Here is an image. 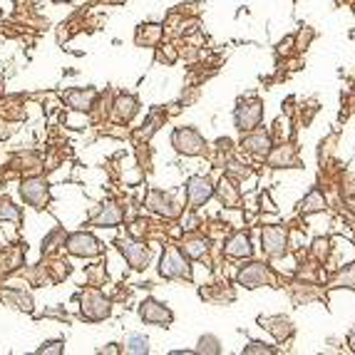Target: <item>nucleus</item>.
I'll use <instances>...</instances> for the list:
<instances>
[{
	"mask_svg": "<svg viewBox=\"0 0 355 355\" xmlns=\"http://www.w3.org/2000/svg\"><path fill=\"white\" fill-rule=\"evenodd\" d=\"M159 273L164 279H189L191 266H189V261H187V256L172 246V249H166L164 254H162Z\"/></svg>",
	"mask_w": 355,
	"mask_h": 355,
	"instance_id": "obj_1",
	"label": "nucleus"
},
{
	"mask_svg": "<svg viewBox=\"0 0 355 355\" xmlns=\"http://www.w3.org/2000/svg\"><path fill=\"white\" fill-rule=\"evenodd\" d=\"M20 194H23L25 204H30L33 209H45V204L50 202V187L42 177H30L20 187Z\"/></svg>",
	"mask_w": 355,
	"mask_h": 355,
	"instance_id": "obj_2",
	"label": "nucleus"
},
{
	"mask_svg": "<svg viewBox=\"0 0 355 355\" xmlns=\"http://www.w3.org/2000/svg\"><path fill=\"white\" fill-rule=\"evenodd\" d=\"M172 144H174V149H177V152L187 154V157L202 154L204 147H207V142L202 139V135H199L196 130H191V127H179V130H174Z\"/></svg>",
	"mask_w": 355,
	"mask_h": 355,
	"instance_id": "obj_3",
	"label": "nucleus"
},
{
	"mask_svg": "<svg viewBox=\"0 0 355 355\" xmlns=\"http://www.w3.org/2000/svg\"><path fill=\"white\" fill-rule=\"evenodd\" d=\"M67 251L72 256H83V259H92V256L102 254V243L97 241L87 231H77L72 236H67Z\"/></svg>",
	"mask_w": 355,
	"mask_h": 355,
	"instance_id": "obj_4",
	"label": "nucleus"
},
{
	"mask_svg": "<svg viewBox=\"0 0 355 355\" xmlns=\"http://www.w3.org/2000/svg\"><path fill=\"white\" fill-rule=\"evenodd\" d=\"M83 318L85 320H105L110 315V301L100 291H85L83 293Z\"/></svg>",
	"mask_w": 355,
	"mask_h": 355,
	"instance_id": "obj_5",
	"label": "nucleus"
},
{
	"mask_svg": "<svg viewBox=\"0 0 355 355\" xmlns=\"http://www.w3.org/2000/svg\"><path fill=\"white\" fill-rule=\"evenodd\" d=\"M119 251H122V256H125L127 263H130L132 268H137V271L147 268V263H149V249L144 246V241H135V239H122V241H119Z\"/></svg>",
	"mask_w": 355,
	"mask_h": 355,
	"instance_id": "obj_6",
	"label": "nucleus"
},
{
	"mask_svg": "<svg viewBox=\"0 0 355 355\" xmlns=\"http://www.w3.org/2000/svg\"><path fill=\"white\" fill-rule=\"evenodd\" d=\"M211 194H214V187L207 177H191L189 182H187V204H189L191 209L204 207V204L211 199Z\"/></svg>",
	"mask_w": 355,
	"mask_h": 355,
	"instance_id": "obj_7",
	"label": "nucleus"
},
{
	"mask_svg": "<svg viewBox=\"0 0 355 355\" xmlns=\"http://www.w3.org/2000/svg\"><path fill=\"white\" fill-rule=\"evenodd\" d=\"M139 318H142L144 323H149V326H169L174 315L166 306H162V303L149 298V301H144L142 306H139Z\"/></svg>",
	"mask_w": 355,
	"mask_h": 355,
	"instance_id": "obj_8",
	"label": "nucleus"
},
{
	"mask_svg": "<svg viewBox=\"0 0 355 355\" xmlns=\"http://www.w3.org/2000/svg\"><path fill=\"white\" fill-rule=\"evenodd\" d=\"M261 117H263V107L259 102H246L236 110L234 119H236V127L241 132H251L261 125Z\"/></svg>",
	"mask_w": 355,
	"mask_h": 355,
	"instance_id": "obj_9",
	"label": "nucleus"
},
{
	"mask_svg": "<svg viewBox=\"0 0 355 355\" xmlns=\"http://www.w3.org/2000/svg\"><path fill=\"white\" fill-rule=\"evenodd\" d=\"M147 207L152 209V211L166 216V219H174V216H179V214H182V209H179V204L172 199V194H164V191H157V189L149 191Z\"/></svg>",
	"mask_w": 355,
	"mask_h": 355,
	"instance_id": "obj_10",
	"label": "nucleus"
},
{
	"mask_svg": "<svg viewBox=\"0 0 355 355\" xmlns=\"http://www.w3.org/2000/svg\"><path fill=\"white\" fill-rule=\"evenodd\" d=\"M263 249L268 256H284L286 254V231L281 226H266L261 234Z\"/></svg>",
	"mask_w": 355,
	"mask_h": 355,
	"instance_id": "obj_11",
	"label": "nucleus"
},
{
	"mask_svg": "<svg viewBox=\"0 0 355 355\" xmlns=\"http://www.w3.org/2000/svg\"><path fill=\"white\" fill-rule=\"evenodd\" d=\"M0 301L15 308V311H25V313L33 311V293L25 288H3L0 291Z\"/></svg>",
	"mask_w": 355,
	"mask_h": 355,
	"instance_id": "obj_12",
	"label": "nucleus"
},
{
	"mask_svg": "<svg viewBox=\"0 0 355 355\" xmlns=\"http://www.w3.org/2000/svg\"><path fill=\"white\" fill-rule=\"evenodd\" d=\"M268 281V268L263 263H249L243 266L239 273V284L246 286V288H259Z\"/></svg>",
	"mask_w": 355,
	"mask_h": 355,
	"instance_id": "obj_13",
	"label": "nucleus"
},
{
	"mask_svg": "<svg viewBox=\"0 0 355 355\" xmlns=\"http://www.w3.org/2000/svg\"><path fill=\"white\" fill-rule=\"evenodd\" d=\"M122 219H125L122 209H119L117 204L107 202L105 207L100 209V214L92 219V224H95V226H117V224H122Z\"/></svg>",
	"mask_w": 355,
	"mask_h": 355,
	"instance_id": "obj_14",
	"label": "nucleus"
},
{
	"mask_svg": "<svg viewBox=\"0 0 355 355\" xmlns=\"http://www.w3.org/2000/svg\"><path fill=\"white\" fill-rule=\"evenodd\" d=\"M97 92L95 89H70L65 95V102L72 107V110H89L95 105Z\"/></svg>",
	"mask_w": 355,
	"mask_h": 355,
	"instance_id": "obj_15",
	"label": "nucleus"
},
{
	"mask_svg": "<svg viewBox=\"0 0 355 355\" xmlns=\"http://www.w3.org/2000/svg\"><path fill=\"white\" fill-rule=\"evenodd\" d=\"M251 241L249 236H243V234H236V236H231L229 243H226V254L231 259H249L251 256Z\"/></svg>",
	"mask_w": 355,
	"mask_h": 355,
	"instance_id": "obj_16",
	"label": "nucleus"
},
{
	"mask_svg": "<svg viewBox=\"0 0 355 355\" xmlns=\"http://www.w3.org/2000/svg\"><path fill=\"white\" fill-rule=\"evenodd\" d=\"M243 149H249L251 154L263 157V154H268V149H271V139H268V135H263V132H256V135H249L243 139Z\"/></svg>",
	"mask_w": 355,
	"mask_h": 355,
	"instance_id": "obj_17",
	"label": "nucleus"
},
{
	"mask_svg": "<svg viewBox=\"0 0 355 355\" xmlns=\"http://www.w3.org/2000/svg\"><path fill=\"white\" fill-rule=\"evenodd\" d=\"M137 112V100L130 95H122L117 97V102H114V117L119 119V122H130L132 117H135Z\"/></svg>",
	"mask_w": 355,
	"mask_h": 355,
	"instance_id": "obj_18",
	"label": "nucleus"
},
{
	"mask_svg": "<svg viewBox=\"0 0 355 355\" xmlns=\"http://www.w3.org/2000/svg\"><path fill=\"white\" fill-rule=\"evenodd\" d=\"M23 219V211H20V207H15L12 202H8V199H0V224H6V221H18Z\"/></svg>",
	"mask_w": 355,
	"mask_h": 355,
	"instance_id": "obj_19",
	"label": "nucleus"
},
{
	"mask_svg": "<svg viewBox=\"0 0 355 355\" xmlns=\"http://www.w3.org/2000/svg\"><path fill=\"white\" fill-rule=\"evenodd\" d=\"M326 207V199H323V194H320L318 189H313L311 194L303 199V204H301V209L306 214H313V211H320V209Z\"/></svg>",
	"mask_w": 355,
	"mask_h": 355,
	"instance_id": "obj_20",
	"label": "nucleus"
},
{
	"mask_svg": "<svg viewBox=\"0 0 355 355\" xmlns=\"http://www.w3.org/2000/svg\"><path fill=\"white\" fill-rule=\"evenodd\" d=\"M125 350L132 355H147L149 353V340L144 336H139V333H135V336H130V340H127Z\"/></svg>",
	"mask_w": 355,
	"mask_h": 355,
	"instance_id": "obj_21",
	"label": "nucleus"
},
{
	"mask_svg": "<svg viewBox=\"0 0 355 355\" xmlns=\"http://www.w3.org/2000/svg\"><path fill=\"white\" fill-rule=\"evenodd\" d=\"M219 196L226 207H239V191H236V187H231V182H224V179H221Z\"/></svg>",
	"mask_w": 355,
	"mask_h": 355,
	"instance_id": "obj_22",
	"label": "nucleus"
},
{
	"mask_svg": "<svg viewBox=\"0 0 355 355\" xmlns=\"http://www.w3.org/2000/svg\"><path fill=\"white\" fill-rule=\"evenodd\" d=\"M271 164H273V166H281V164L293 166V164H296V152H293L291 147L276 149V152L271 154Z\"/></svg>",
	"mask_w": 355,
	"mask_h": 355,
	"instance_id": "obj_23",
	"label": "nucleus"
},
{
	"mask_svg": "<svg viewBox=\"0 0 355 355\" xmlns=\"http://www.w3.org/2000/svg\"><path fill=\"white\" fill-rule=\"evenodd\" d=\"M60 243L65 246V231H62V229H55L53 234H50V236L45 239V241H42V254H53V251L58 249Z\"/></svg>",
	"mask_w": 355,
	"mask_h": 355,
	"instance_id": "obj_24",
	"label": "nucleus"
},
{
	"mask_svg": "<svg viewBox=\"0 0 355 355\" xmlns=\"http://www.w3.org/2000/svg\"><path fill=\"white\" fill-rule=\"evenodd\" d=\"M196 353L216 355V353H221V345L214 336H202V338H199V348H196Z\"/></svg>",
	"mask_w": 355,
	"mask_h": 355,
	"instance_id": "obj_25",
	"label": "nucleus"
},
{
	"mask_svg": "<svg viewBox=\"0 0 355 355\" xmlns=\"http://www.w3.org/2000/svg\"><path fill=\"white\" fill-rule=\"evenodd\" d=\"M204 251H207V241H204V239H189V241H184V254L191 256V259H199Z\"/></svg>",
	"mask_w": 355,
	"mask_h": 355,
	"instance_id": "obj_26",
	"label": "nucleus"
},
{
	"mask_svg": "<svg viewBox=\"0 0 355 355\" xmlns=\"http://www.w3.org/2000/svg\"><path fill=\"white\" fill-rule=\"evenodd\" d=\"M65 350V343L62 340H50V343H42L40 348H37V353L40 355H60Z\"/></svg>",
	"mask_w": 355,
	"mask_h": 355,
	"instance_id": "obj_27",
	"label": "nucleus"
},
{
	"mask_svg": "<svg viewBox=\"0 0 355 355\" xmlns=\"http://www.w3.org/2000/svg\"><path fill=\"white\" fill-rule=\"evenodd\" d=\"M243 353H246V355H256V353H266V355H271V353H273V348H268V345H263V343H251L249 348H243Z\"/></svg>",
	"mask_w": 355,
	"mask_h": 355,
	"instance_id": "obj_28",
	"label": "nucleus"
},
{
	"mask_svg": "<svg viewBox=\"0 0 355 355\" xmlns=\"http://www.w3.org/2000/svg\"><path fill=\"white\" fill-rule=\"evenodd\" d=\"M261 204H263V209H268V211H276V207H273V204H271V199H268L266 194L261 196Z\"/></svg>",
	"mask_w": 355,
	"mask_h": 355,
	"instance_id": "obj_29",
	"label": "nucleus"
},
{
	"mask_svg": "<svg viewBox=\"0 0 355 355\" xmlns=\"http://www.w3.org/2000/svg\"><path fill=\"white\" fill-rule=\"evenodd\" d=\"M350 345H353V350H355V331L350 333Z\"/></svg>",
	"mask_w": 355,
	"mask_h": 355,
	"instance_id": "obj_30",
	"label": "nucleus"
}]
</instances>
